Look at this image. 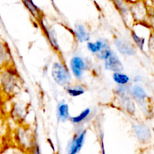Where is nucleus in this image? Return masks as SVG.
Returning <instances> with one entry per match:
<instances>
[{
    "mask_svg": "<svg viewBox=\"0 0 154 154\" xmlns=\"http://www.w3.org/2000/svg\"><path fill=\"white\" fill-rule=\"evenodd\" d=\"M84 92H85V90H84V87H81V86L70 87L67 88L68 94L70 95L71 96H73V97L81 96L82 94H84Z\"/></svg>",
    "mask_w": 154,
    "mask_h": 154,
    "instance_id": "f3484780",
    "label": "nucleus"
},
{
    "mask_svg": "<svg viewBox=\"0 0 154 154\" xmlns=\"http://www.w3.org/2000/svg\"><path fill=\"white\" fill-rule=\"evenodd\" d=\"M147 19H148V23L150 24V26L153 29L154 31V9H153L151 11L148 12Z\"/></svg>",
    "mask_w": 154,
    "mask_h": 154,
    "instance_id": "6ab92c4d",
    "label": "nucleus"
},
{
    "mask_svg": "<svg viewBox=\"0 0 154 154\" xmlns=\"http://www.w3.org/2000/svg\"><path fill=\"white\" fill-rule=\"evenodd\" d=\"M57 117L60 121H67L70 118L69 111V105L64 102H61L57 108Z\"/></svg>",
    "mask_w": 154,
    "mask_h": 154,
    "instance_id": "6e6552de",
    "label": "nucleus"
},
{
    "mask_svg": "<svg viewBox=\"0 0 154 154\" xmlns=\"http://www.w3.org/2000/svg\"><path fill=\"white\" fill-rule=\"evenodd\" d=\"M17 79L10 72H4L0 75V85L6 93H11L17 86Z\"/></svg>",
    "mask_w": 154,
    "mask_h": 154,
    "instance_id": "f03ea898",
    "label": "nucleus"
},
{
    "mask_svg": "<svg viewBox=\"0 0 154 154\" xmlns=\"http://www.w3.org/2000/svg\"><path fill=\"white\" fill-rule=\"evenodd\" d=\"M108 47L109 46H108V43L105 40H99L96 42H88L87 44V48H88L89 51L93 54H96Z\"/></svg>",
    "mask_w": 154,
    "mask_h": 154,
    "instance_id": "1a4fd4ad",
    "label": "nucleus"
},
{
    "mask_svg": "<svg viewBox=\"0 0 154 154\" xmlns=\"http://www.w3.org/2000/svg\"><path fill=\"white\" fill-rule=\"evenodd\" d=\"M113 79L118 85H126L130 81V78L127 75L121 73V72H114Z\"/></svg>",
    "mask_w": 154,
    "mask_h": 154,
    "instance_id": "2eb2a0df",
    "label": "nucleus"
},
{
    "mask_svg": "<svg viewBox=\"0 0 154 154\" xmlns=\"http://www.w3.org/2000/svg\"><path fill=\"white\" fill-rule=\"evenodd\" d=\"M86 131H81L80 133H78L75 138L72 139V142L69 144L68 150L69 153L71 154L78 153L81 150L83 144H84V139H85Z\"/></svg>",
    "mask_w": 154,
    "mask_h": 154,
    "instance_id": "39448f33",
    "label": "nucleus"
},
{
    "mask_svg": "<svg viewBox=\"0 0 154 154\" xmlns=\"http://www.w3.org/2000/svg\"><path fill=\"white\" fill-rule=\"evenodd\" d=\"M70 67L75 78L78 79L82 78L86 69V64L82 58L79 57H73L70 61Z\"/></svg>",
    "mask_w": 154,
    "mask_h": 154,
    "instance_id": "7ed1b4c3",
    "label": "nucleus"
},
{
    "mask_svg": "<svg viewBox=\"0 0 154 154\" xmlns=\"http://www.w3.org/2000/svg\"><path fill=\"white\" fill-rule=\"evenodd\" d=\"M153 132H154V128H153Z\"/></svg>",
    "mask_w": 154,
    "mask_h": 154,
    "instance_id": "aec40b11",
    "label": "nucleus"
},
{
    "mask_svg": "<svg viewBox=\"0 0 154 154\" xmlns=\"http://www.w3.org/2000/svg\"><path fill=\"white\" fill-rule=\"evenodd\" d=\"M132 37L133 38L134 42H135V45L138 47L141 50L144 49V44H145V38H143L141 37V36L138 35L135 32H132Z\"/></svg>",
    "mask_w": 154,
    "mask_h": 154,
    "instance_id": "a211bd4d",
    "label": "nucleus"
},
{
    "mask_svg": "<svg viewBox=\"0 0 154 154\" xmlns=\"http://www.w3.org/2000/svg\"><path fill=\"white\" fill-rule=\"evenodd\" d=\"M132 93L134 98L140 102H144L147 97L146 92L140 86H134L132 90Z\"/></svg>",
    "mask_w": 154,
    "mask_h": 154,
    "instance_id": "9b49d317",
    "label": "nucleus"
},
{
    "mask_svg": "<svg viewBox=\"0 0 154 154\" xmlns=\"http://www.w3.org/2000/svg\"><path fill=\"white\" fill-rule=\"evenodd\" d=\"M116 45H117L118 51L121 54L128 56H132L135 54V49L134 48V47L127 42L118 39L116 41Z\"/></svg>",
    "mask_w": 154,
    "mask_h": 154,
    "instance_id": "0eeeda50",
    "label": "nucleus"
},
{
    "mask_svg": "<svg viewBox=\"0 0 154 154\" xmlns=\"http://www.w3.org/2000/svg\"><path fill=\"white\" fill-rule=\"evenodd\" d=\"M75 32V35H76V38L78 39V42H88L89 39H90V34L86 31L85 28L83 25H81V24L76 25Z\"/></svg>",
    "mask_w": 154,
    "mask_h": 154,
    "instance_id": "9d476101",
    "label": "nucleus"
},
{
    "mask_svg": "<svg viewBox=\"0 0 154 154\" xmlns=\"http://www.w3.org/2000/svg\"><path fill=\"white\" fill-rule=\"evenodd\" d=\"M43 29H45V33H46V35L48 36V39H49L50 43L51 44L52 47L55 49L58 50L59 49V45H58V42H57V35H56L55 32L53 29H50L49 27L47 26H44L43 25Z\"/></svg>",
    "mask_w": 154,
    "mask_h": 154,
    "instance_id": "f8f14e48",
    "label": "nucleus"
},
{
    "mask_svg": "<svg viewBox=\"0 0 154 154\" xmlns=\"http://www.w3.org/2000/svg\"><path fill=\"white\" fill-rule=\"evenodd\" d=\"M135 132L138 139L141 142H147L151 138L150 129L144 125L140 124L135 126Z\"/></svg>",
    "mask_w": 154,
    "mask_h": 154,
    "instance_id": "423d86ee",
    "label": "nucleus"
},
{
    "mask_svg": "<svg viewBox=\"0 0 154 154\" xmlns=\"http://www.w3.org/2000/svg\"><path fill=\"white\" fill-rule=\"evenodd\" d=\"M90 111H90V108H87V109H85L84 111H83L79 115L76 116V117H72V118H71L72 122L73 123H77V124L82 123V122L84 121V120L88 117V116L90 115Z\"/></svg>",
    "mask_w": 154,
    "mask_h": 154,
    "instance_id": "dca6fc26",
    "label": "nucleus"
},
{
    "mask_svg": "<svg viewBox=\"0 0 154 154\" xmlns=\"http://www.w3.org/2000/svg\"><path fill=\"white\" fill-rule=\"evenodd\" d=\"M52 77L55 82L60 86H66L71 81V74L66 66L55 63L52 66Z\"/></svg>",
    "mask_w": 154,
    "mask_h": 154,
    "instance_id": "f257e3e1",
    "label": "nucleus"
},
{
    "mask_svg": "<svg viewBox=\"0 0 154 154\" xmlns=\"http://www.w3.org/2000/svg\"><path fill=\"white\" fill-rule=\"evenodd\" d=\"M105 69L114 72H122L123 70L122 63L114 53H111V55L105 60Z\"/></svg>",
    "mask_w": 154,
    "mask_h": 154,
    "instance_id": "20e7f679",
    "label": "nucleus"
},
{
    "mask_svg": "<svg viewBox=\"0 0 154 154\" xmlns=\"http://www.w3.org/2000/svg\"><path fill=\"white\" fill-rule=\"evenodd\" d=\"M23 2L24 3L26 7L27 8L29 11L31 12L32 14L33 15V17L35 18H40L41 17V11L39 10L38 8L34 4V2H32V0H22Z\"/></svg>",
    "mask_w": 154,
    "mask_h": 154,
    "instance_id": "4468645a",
    "label": "nucleus"
},
{
    "mask_svg": "<svg viewBox=\"0 0 154 154\" xmlns=\"http://www.w3.org/2000/svg\"><path fill=\"white\" fill-rule=\"evenodd\" d=\"M10 60V55L5 45L0 41V67L7 64Z\"/></svg>",
    "mask_w": 154,
    "mask_h": 154,
    "instance_id": "ddd939ff",
    "label": "nucleus"
}]
</instances>
